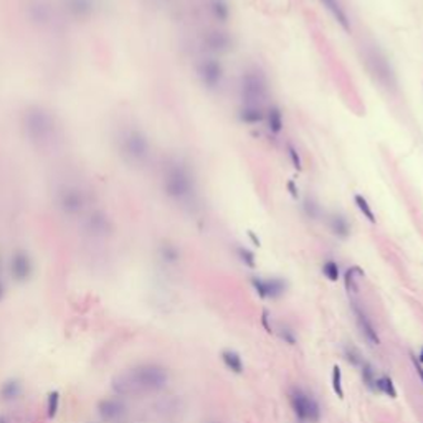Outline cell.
<instances>
[{
	"mask_svg": "<svg viewBox=\"0 0 423 423\" xmlns=\"http://www.w3.org/2000/svg\"><path fill=\"white\" fill-rule=\"evenodd\" d=\"M162 187L167 197L178 204H190L195 198V178L188 166L172 159L166 164L162 174Z\"/></svg>",
	"mask_w": 423,
	"mask_h": 423,
	"instance_id": "cell-1",
	"label": "cell"
},
{
	"mask_svg": "<svg viewBox=\"0 0 423 423\" xmlns=\"http://www.w3.org/2000/svg\"><path fill=\"white\" fill-rule=\"evenodd\" d=\"M24 129L30 142L45 148L56 139L58 124L55 116L48 110L42 106H32L24 114Z\"/></svg>",
	"mask_w": 423,
	"mask_h": 423,
	"instance_id": "cell-2",
	"label": "cell"
},
{
	"mask_svg": "<svg viewBox=\"0 0 423 423\" xmlns=\"http://www.w3.org/2000/svg\"><path fill=\"white\" fill-rule=\"evenodd\" d=\"M119 156L126 164L132 167H140L149 160L150 144L146 134L138 128H124L118 132L116 138Z\"/></svg>",
	"mask_w": 423,
	"mask_h": 423,
	"instance_id": "cell-3",
	"label": "cell"
},
{
	"mask_svg": "<svg viewBox=\"0 0 423 423\" xmlns=\"http://www.w3.org/2000/svg\"><path fill=\"white\" fill-rule=\"evenodd\" d=\"M364 62L367 64L368 72L372 73V76L380 83L384 88L394 90L397 86V80H395L394 68L390 64L388 58L384 55L380 48L376 45H367L364 48Z\"/></svg>",
	"mask_w": 423,
	"mask_h": 423,
	"instance_id": "cell-4",
	"label": "cell"
},
{
	"mask_svg": "<svg viewBox=\"0 0 423 423\" xmlns=\"http://www.w3.org/2000/svg\"><path fill=\"white\" fill-rule=\"evenodd\" d=\"M56 207L68 216L83 215L88 208V197L78 186L64 184L56 190Z\"/></svg>",
	"mask_w": 423,
	"mask_h": 423,
	"instance_id": "cell-5",
	"label": "cell"
},
{
	"mask_svg": "<svg viewBox=\"0 0 423 423\" xmlns=\"http://www.w3.org/2000/svg\"><path fill=\"white\" fill-rule=\"evenodd\" d=\"M240 94L245 104L260 106L268 94L266 80L260 72H246L240 81Z\"/></svg>",
	"mask_w": 423,
	"mask_h": 423,
	"instance_id": "cell-6",
	"label": "cell"
},
{
	"mask_svg": "<svg viewBox=\"0 0 423 423\" xmlns=\"http://www.w3.org/2000/svg\"><path fill=\"white\" fill-rule=\"evenodd\" d=\"M290 400H291L292 410H294L296 416L301 422L316 423L321 418V410H319L318 402L311 397V395H308L304 390L292 388L290 394Z\"/></svg>",
	"mask_w": 423,
	"mask_h": 423,
	"instance_id": "cell-7",
	"label": "cell"
},
{
	"mask_svg": "<svg viewBox=\"0 0 423 423\" xmlns=\"http://www.w3.org/2000/svg\"><path fill=\"white\" fill-rule=\"evenodd\" d=\"M136 385L148 390H156L164 387L167 382V372L159 366H142L136 368L132 374Z\"/></svg>",
	"mask_w": 423,
	"mask_h": 423,
	"instance_id": "cell-8",
	"label": "cell"
},
{
	"mask_svg": "<svg viewBox=\"0 0 423 423\" xmlns=\"http://www.w3.org/2000/svg\"><path fill=\"white\" fill-rule=\"evenodd\" d=\"M197 74L204 86H207L208 90H215L216 86H220L224 78V68L216 60L204 58L197 63Z\"/></svg>",
	"mask_w": 423,
	"mask_h": 423,
	"instance_id": "cell-9",
	"label": "cell"
},
{
	"mask_svg": "<svg viewBox=\"0 0 423 423\" xmlns=\"http://www.w3.org/2000/svg\"><path fill=\"white\" fill-rule=\"evenodd\" d=\"M350 308H352V311H354L357 326H359L360 332H362V336L366 338L367 342L372 344V346H378V344H380V339H378V334H377L376 328H374L370 318L367 316L366 309L360 306V302L357 301L356 298H352V300H350Z\"/></svg>",
	"mask_w": 423,
	"mask_h": 423,
	"instance_id": "cell-10",
	"label": "cell"
},
{
	"mask_svg": "<svg viewBox=\"0 0 423 423\" xmlns=\"http://www.w3.org/2000/svg\"><path fill=\"white\" fill-rule=\"evenodd\" d=\"M10 273L18 283L28 281L30 276L34 274V262H32L30 254L24 250L14 252L12 258H10Z\"/></svg>",
	"mask_w": 423,
	"mask_h": 423,
	"instance_id": "cell-11",
	"label": "cell"
},
{
	"mask_svg": "<svg viewBox=\"0 0 423 423\" xmlns=\"http://www.w3.org/2000/svg\"><path fill=\"white\" fill-rule=\"evenodd\" d=\"M252 284L262 298H280L288 288L286 281L281 278H253Z\"/></svg>",
	"mask_w": 423,
	"mask_h": 423,
	"instance_id": "cell-12",
	"label": "cell"
},
{
	"mask_svg": "<svg viewBox=\"0 0 423 423\" xmlns=\"http://www.w3.org/2000/svg\"><path fill=\"white\" fill-rule=\"evenodd\" d=\"M202 43H204V46L210 52L224 53V52H228L232 48L233 40H232V36L224 30H208L204 34Z\"/></svg>",
	"mask_w": 423,
	"mask_h": 423,
	"instance_id": "cell-13",
	"label": "cell"
},
{
	"mask_svg": "<svg viewBox=\"0 0 423 423\" xmlns=\"http://www.w3.org/2000/svg\"><path fill=\"white\" fill-rule=\"evenodd\" d=\"M84 228L94 236H106L111 233L112 224L101 210H93L88 216H86Z\"/></svg>",
	"mask_w": 423,
	"mask_h": 423,
	"instance_id": "cell-14",
	"label": "cell"
},
{
	"mask_svg": "<svg viewBox=\"0 0 423 423\" xmlns=\"http://www.w3.org/2000/svg\"><path fill=\"white\" fill-rule=\"evenodd\" d=\"M98 412H100L102 420L118 422L122 418L124 414H126V406L116 398H102L100 405H98Z\"/></svg>",
	"mask_w": 423,
	"mask_h": 423,
	"instance_id": "cell-15",
	"label": "cell"
},
{
	"mask_svg": "<svg viewBox=\"0 0 423 423\" xmlns=\"http://www.w3.org/2000/svg\"><path fill=\"white\" fill-rule=\"evenodd\" d=\"M98 7L96 0H64V8L73 18L84 20L94 14Z\"/></svg>",
	"mask_w": 423,
	"mask_h": 423,
	"instance_id": "cell-16",
	"label": "cell"
},
{
	"mask_svg": "<svg viewBox=\"0 0 423 423\" xmlns=\"http://www.w3.org/2000/svg\"><path fill=\"white\" fill-rule=\"evenodd\" d=\"M328 225H329L330 232H332L336 236H339V238H347V236H349V233H350L349 222H347L346 216H342L340 214L329 215Z\"/></svg>",
	"mask_w": 423,
	"mask_h": 423,
	"instance_id": "cell-17",
	"label": "cell"
},
{
	"mask_svg": "<svg viewBox=\"0 0 423 423\" xmlns=\"http://www.w3.org/2000/svg\"><path fill=\"white\" fill-rule=\"evenodd\" d=\"M238 116L243 122L246 124H258L264 119V112L262 110V106H253V104H245L238 112Z\"/></svg>",
	"mask_w": 423,
	"mask_h": 423,
	"instance_id": "cell-18",
	"label": "cell"
},
{
	"mask_svg": "<svg viewBox=\"0 0 423 423\" xmlns=\"http://www.w3.org/2000/svg\"><path fill=\"white\" fill-rule=\"evenodd\" d=\"M222 360L226 366V368L235 374H243V360L238 352L235 350H224L222 352Z\"/></svg>",
	"mask_w": 423,
	"mask_h": 423,
	"instance_id": "cell-19",
	"label": "cell"
},
{
	"mask_svg": "<svg viewBox=\"0 0 423 423\" xmlns=\"http://www.w3.org/2000/svg\"><path fill=\"white\" fill-rule=\"evenodd\" d=\"M208 10L218 22H226L230 17V8L225 0H208Z\"/></svg>",
	"mask_w": 423,
	"mask_h": 423,
	"instance_id": "cell-20",
	"label": "cell"
},
{
	"mask_svg": "<svg viewBox=\"0 0 423 423\" xmlns=\"http://www.w3.org/2000/svg\"><path fill=\"white\" fill-rule=\"evenodd\" d=\"M22 394V385L17 380H7L2 388H0V397H2L4 402H12V400H17Z\"/></svg>",
	"mask_w": 423,
	"mask_h": 423,
	"instance_id": "cell-21",
	"label": "cell"
},
{
	"mask_svg": "<svg viewBox=\"0 0 423 423\" xmlns=\"http://www.w3.org/2000/svg\"><path fill=\"white\" fill-rule=\"evenodd\" d=\"M321 2L329 8V12L334 15V18L342 25V28L349 30V20H347V15L344 14V10H342V7H340V4L338 2V0H321Z\"/></svg>",
	"mask_w": 423,
	"mask_h": 423,
	"instance_id": "cell-22",
	"label": "cell"
},
{
	"mask_svg": "<svg viewBox=\"0 0 423 423\" xmlns=\"http://www.w3.org/2000/svg\"><path fill=\"white\" fill-rule=\"evenodd\" d=\"M268 128L274 134L283 129V114H281L278 106H271L268 110Z\"/></svg>",
	"mask_w": 423,
	"mask_h": 423,
	"instance_id": "cell-23",
	"label": "cell"
},
{
	"mask_svg": "<svg viewBox=\"0 0 423 423\" xmlns=\"http://www.w3.org/2000/svg\"><path fill=\"white\" fill-rule=\"evenodd\" d=\"M357 276H364V273L359 268H350L346 271V288L349 291V294H352V298L359 291V286H357V280L359 278Z\"/></svg>",
	"mask_w": 423,
	"mask_h": 423,
	"instance_id": "cell-24",
	"label": "cell"
},
{
	"mask_svg": "<svg viewBox=\"0 0 423 423\" xmlns=\"http://www.w3.org/2000/svg\"><path fill=\"white\" fill-rule=\"evenodd\" d=\"M376 392H382V394H385V395H388L390 398H395V397H397V390H395V387H394L392 378L387 377V376L377 377Z\"/></svg>",
	"mask_w": 423,
	"mask_h": 423,
	"instance_id": "cell-25",
	"label": "cell"
},
{
	"mask_svg": "<svg viewBox=\"0 0 423 423\" xmlns=\"http://www.w3.org/2000/svg\"><path fill=\"white\" fill-rule=\"evenodd\" d=\"M360 368H362V380H364V384L367 385L370 390H376V382H377V372H376V368H374L370 364H368L367 360H364L360 364Z\"/></svg>",
	"mask_w": 423,
	"mask_h": 423,
	"instance_id": "cell-26",
	"label": "cell"
},
{
	"mask_svg": "<svg viewBox=\"0 0 423 423\" xmlns=\"http://www.w3.org/2000/svg\"><path fill=\"white\" fill-rule=\"evenodd\" d=\"M356 200V205H357V208H359L362 212V215L366 216V218L370 222V224H376V215H374V212L370 208V205H368L367 200L362 197V195H356L354 197Z\"/></svg>",
	"mask_w": 423,
	"mask_h": 423,
	"instance_id": "cell-27",
	"label": "cell"
},
{
	"mask_svg": "<svg viewBox=\"0 0 423 423\" xmlns=\"http://www.w3.org/2000/svg\"><path fill=\"white\" fill-rule=\"evenodd\" d=\"M332 388L338 394L339 398H344V388H342V372L338 366L332 367Z\"/></svg>",
	"mask_w": 423,
	"mask_h": 423,
	"instance_id": "cell-28",
	"label": "cell"
},
{
	"mask_svg": "<svg viewBox=\"0 0 423 423\" xmlns=\"http://www.w3.org/2000/svg\"><path fill=\"white\" fill-rule=\"evenodd\" d=\"M322 273L329 281H338L339 280V264L332 262V260H328V262L322 264Z\"/></svg>",
	"mask_w": 423,
	"mask_h": 423,
	"instance_id": "cell-29",
	"label": "cell"
},
{
	"mask_svg": "<svg viewBox=\"0 0 423 423\" xmlns=\"http://www.w3.org/2000/svg\"><path fill=\"white\" fill-rule=\"evenodd\" d=\"M58 408H60V394L58 392H52L50 395H48V400H46L48 416L53 418V416L58 414Z\"/></svg>",
	"mask_w": 423,
	"mask_h": 423,
	"instance_id": "cell-30",
	"label": "cell"
},
{
	"mask_svg": "<svg viewBox=\"0 0 423 423\" xmlns=\"http://www.w3.org/2000/svg\"><path fill=\"white\" fill-rule=\"evenodd\" d=\"M344 354H346V359L350 362L352 366H359L364 362V359H362V356H360V352L356 349V347H352V346H347L346 349H344Z\"/></svg>",
	"mask_w": 423,
	"mask_h": 423,
	"instance_id": "cell-31",
	"label": "cell"
},
{
	"mask_svg": "<svg viewBox=\"0 0 423 423\" xmlns=\"http://www.w3.org/2000/svg\"><path fill=\"white\" fill-rule=\"evenodd\" d=\"M160 256H162V260H166V262L174 263L178 260V252H177V248L172 246V245H162L160 246Z\"/></svg>",
	"mask_w": 423,
	"mask_h": 423,
	"instance_id": "cell-32",
	"label": "cell"
},
{
	"mask_svg": "<svg viewBox=\"0 0 423 423\" xmlns=\"http://www.w3.org/2000/svg\"><path fill=\"white\" fill-rule=\"evenodd\" d=\"M302 210H304V214L309 216V218H318L319 214H321V208H319V205L314 202V200H304V204H302Z\"/></svg>",
	"mask_w": 423,
	"mask_h": 423,
	"instance_id": "cell-33",
	"label": "cell"
},
{
	"mask_svg": "<svg viewBox=\"0 0 423 423\" xmlns=\"http://www.w3.org/2000/svg\"><path fill=\"white\" fill-rule=\"evenodd\" d=\"M236 253H238V256H240V260L246 264V266H250V268L254 266V254L250 250H246V248L240 246L236 250Z\"/></svg>",
	"mask_w": 423,
	"mask_h": 423,
	"instance_id": "cell-34",
	"label": "cell"
},
{
	"mask_svg": "<svg viewBox=\"0 0 423 423\" xmlns=\"http://www.w3.org/2000/svg\"><path fill=\"white\" fill-rule=\"evenodd\" d=\"M280 336H281V339H283L284 342H288V344H294L296 342L294 334H292V330L288 329V328H281L280 329Z\"/></svg>",
	"mask_w": 423,
	"mask_h": 423,
	"instance_id": "cell-35",
	"label": "cell"
},
{
	"mask_svg": "<svg viewBox=\"0 0 423 423\" xmlns=\"http://www.w3.org/2000/svg\"><path fill=\"white\" fill-rule=\"evenodd\" d=\"M288 152H290L292 166H294L296 169H301V159H300V154H298V150L292 148V146H288Z\"/></svg>",
	"mask_w": 423,
	"mask_h": 423,
	"instance_id": "cell-36",
	"label": "cell"
},
{
	"mask_svg": "<svg viewBox=\"0 0 423 423\" xmlns=\"http://www.w3.org/2000/svg\"><path fill=\"white\" fill-rule=\"evenodd\" d=\"M410 357H412V364H414V367H415V372L418 374L420 380H422V384H423V367H422L420 362L416 360V357H415L414 354H410Z\"/></svg>",
	"mask_w": 423,
	"mask_h": 423,
	"instance_id": "cell-37",
	"label": "cell"
},
{
	"mask_svg": "<svg viewBox=\"0 0 423 423\" xmlns=\"http://www.w3.org/2000/svg\"><path fill=\"white\" fill-rule=\"evenodd\" d=\"M4 292H5V284L2 278V260H0V300L4 298Z\"/></svg>",
	"mask_w": 423,
	"mask_h": 423,
	"instance_id": "cell-38",
	"label": "cell"
},
{
	"mask_svg": "<svg viewBox=\"0 0 423 423\" xmlns=\"http://www.w3.org/2000/svg\"><path fill=\"white\" fill-rule=\"evenodd\" d=\"M263 324H264V328H266L268 332H271V328H270V324H268V311L263 312Z\"/></svg>",
	"mask_w": 423,
	"mask_h": 423,
	"instance_id": "cell-39",
	"label": "cell"
},
{
	"mask_svg": "<svg viewBox=\"0 0 423 423\" xmlns=\"http://www.w3.org/2000/svg\"><path fill=\"white\" fill-rule=\"evenodd\" d=\"M250 236H252V240L254 242V245H260V240H258V238H256V236H254V235H253V232H250Z\"/></svg>",
	"mask_w": 423,
	"mask_h": 423,
	"instance_id": "cell-40",
	"label": "cell"
},
{
	"mask_svg": "<svg viewBox=\"0 0 423 423\" xmlns=\"http://www.w3.org/2000/svg\"><path fill=\"white\" fill-rule=\"evenodd\" d=\"M420 362V364H423V347H422V350H420V354H418V359H416Z\"/></svg>",
	"mask_w": 423,
	"mask_h": 423,
	"instance_id": "cell-41",
	"label": "cell"
}]
</instances>
